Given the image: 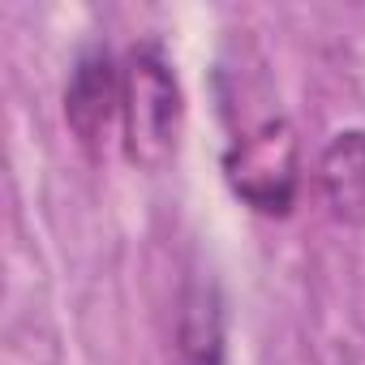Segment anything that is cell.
<instances>
[{
	"instance_id": "5",
	"label": "cell",
	"mask_w": 365,
	"mask_h": 365,
	"mask_svg": "<svg viewBox=\"0 0 365 365\" xmlns=\"http://www.w3.org/2000/svg\"><path fill=\"white\" fill-rule=\"evenodd\" d=\"M318 190L339 224H365V129H339L322 146Z\"/></svg>"
},
{
	"instance_id": "2",
	"label": "cell",
	"mask_w": 365,
	"mask_h": 365,
	"mask_svg": "<svg viewBox=\"0 0 365 365\" xmlns=\"http://www.w3.org/2000/svg\"><path fill=\"white\" fill-rule=\"evenodd\" d=\"M232 194L258 215H288L297 202V133L284 116H267L224 150Z\"/></svg>"
},
{
	"instance_id": "1",
	"label": "cell",
	"mask_w": 365,
	"mask_h": 365,
	"mask_svg": "<svg viewBox=\"0 0 365 365\" xmlns=\"http://www.w3.org/2000/svg\"><path fill=\"white\" fill-rule=\"evenodd\" d=\"M185 129L180 78L159 43H138L120 65V142L138 172H163Z\"/></svg>"
},
{
	"instance_id": "4",
	"label": "cell",
	"mask_w": 365,
	"mask_h": 365,
	"mask_svg": "<svg viewBox=\"0 0 365 365\" xmlns=\"http://www.w3.org/2000/svg\"><path fill=\"white\" fill-rule=\"evenodd\" d=\"M176 356L180 365H228V314L211 275H194L185 284L176 318Z\"/></svg>"
},
{
	"instance_id": "3",
	"label": "cell",
	"mask_w": 365,
	"mask_h": 365,
	"mask_svg": "<svg viewBox=\"0 0 365 365\" xmlns=\"http://www.w3.org/2000/svg\"><path fill=\"white\" fill-rule=\"evenodd\" d=\"M116 116H120V65L112 61L108 48H86L65 82V125L86 150H99Z\"/></svg>"
}]
</instances>
